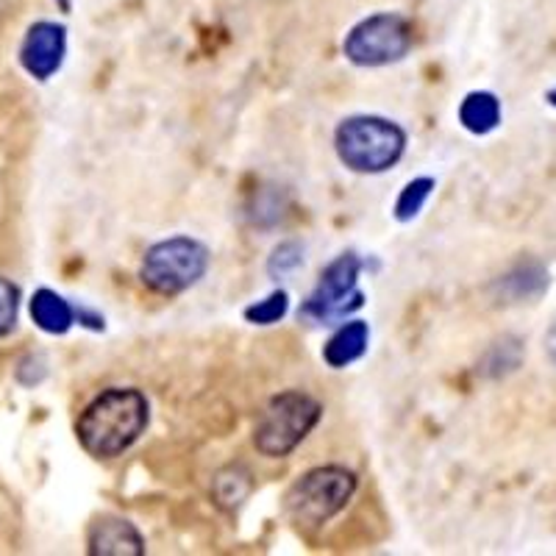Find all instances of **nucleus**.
Here are the masks:
<instances>
[{
	"label": "nucleus",
	"instance_id": "nucleus-20",
	"mask_svg": "<svg viewBox=\"0 0 556 556\" xmlns=\"http://www.w3.org/2000/svg\"><path fill=\"white\" fill-rule=\"evenodd\" d=\"M545 103H548V106H554V109H556V87H551L548 92H545Z\"/></svg>",
	"mask_w": 556,
	"mask_h": 556
},
{
	"label": "nucleus",
	"instance_id": "nucleus-8",
	"mask_svg": "<svg viewBox=\"0 0 556 556\" xmlns=\"http://www.w3.org/2000/svg\"><path fill=\"white\" fill-rule=\"evenodd\" d=\"M67 53V31L51 20H39L26 31V39L20 45V64L28 76L37 81H48L56 76Z\"/></svg>",
	"mask_w": 556,
	"mask_h": 556
},
{
	"label": "nucleus",
	"instance_id": "nucleus-14",
	"mask_svg": "<svg viewBox=\"0 0 556 556\" xmlns=\"http://www.w3.org/2000/svg\"><path fill=\"white\" fill-rule=\"evenodd\" d=\"M251 473L242 465H231V468L220 470L215 479V498L223 509H237L251 495Z\"/></svg>",
	"mask_w": 556,
	"mask_h": 556
},
{
	"label": "nucleus",
	"instance_id": "nucleus-5",
	"mask_svg": "<svg viewBox=\"0 0 556 556\" xmlns=\"http://www.w3.org/2000/svg\"><path fill=\"white\" fill-rule=\"evenodd\" d=\"M208 267V248L192 237H170L148 248L139 276L148 290L159 295H178L203 278Z\"/></svg>",
	"mask_w": 556,
	"mask_h": 556
},
{
	"label": "nucleus",
	"instance_id": "nucleus-6",
	"mask_svg": "<svg viewBox=\"0 0 556 556\" xmlns=\"http://www.w3.org/2000/svg\"><path fill=\"white\" fill-rule=\"evenodd\" d=\"M412 26L401 14H374L348 31L342 51L359 67H384L409 53Z\"/></svg>",
	"mask_w": 556,
	"mask_h": 556
},
{
	"label": "nucleus",
	"instance_id": "nucleus-10",
	"mask_svg": "<svg viewBox=\"0 0 556 556\" xmlns=\"http://www.w3.org/2000/svg\"><path fill=\"white\" fill-rule=\"evenodd\" d=\"M367 340H370V329H367L365 320L342 323L340 329L331 334V340L326 342V348H323V359L334 370H342V367L354 365L356 359L365 356Z\"/></svg>",
	"mask_w": 556,
	"mask_h": 556
},
{
	"label": "nucleus",
	"instance_id": "nucleus-15",
	"mask_svg": "<svg viewBox=\"0 0 556 556\" xmlns=\"http://www.w3.org/2000/svg\"><path fill=\"white\" fill-rule=\"evenodd\" d=\"M431 192H434V178H429V176L412 178L404 190H401L399 201H395V220H401V223L415 220V217L424 212V206H426V201L431 198Z\"/></svg>",
	"mask_w": 556,
	"mask_h": 556
},
{
	"label": "nucleus",
	"instance_id": "nucleus-7",
	"mask_svg": "<svg viewBox=\"0 0 556 556\" xmlns=\"http://www.w3.org/2000/svg\"><path fill=\"white\" fill-rule=\"evenodd\" d=\"M362 262L356 253H342L320 273V281L306 298L304 317L315 323L345 320L356 309L365 306V292L359 290Z\"/></svg>",
	"mask_w": 556,
	"mask_h": 556
},
{
	"label": "nucleus",
	"instance_id": "nucleus-4",
	"mask_svg": "<svg viewBox=\"0 0 556 556\" xmlns=\"http://www.w3.org/2000/svg\"><path fill=\"white\" fill-rule=\"evenodd\" d=\"M356 493V473L342 465H326L304 473L287 490V515L298 526H323L345 509Z\"/></svg>",
	"mask_w": 556,
	"mask_h": 556
},
{
	"label": "nucleus",
	"instance_id": "nucleus-13",
	"mask_svg": "<svg viewBox=\"0 0 556 556\" xmlns=\"http://www.w3.org/2000/svg\"><path fill=\"white\" fill-rule=\"evenodd\" d=\"M551 285V276L540 262H520L501 278V287L513 301H531L540 298Z\"/></svg>",
	"mask_w": 556,
	"mask_h": 556
},
{
	"label": "nucleus",
	"instance_id": "nucleus-12",
	"mask_svg": "<svg viewBox=\"0 0 556 556\" xmlns=\"http://www.w3.org/2000/svg\"><path fill=\"white\" fill-rule=\"evenodd\" d=\"M459 123L476 137L495 131L501 126V101L493 92H470L459 103Z\"/></svg>",
	"mask_w": 556,
	"mask_h": 556
},
{
	"label": "nucleus",
	"instance_id": "nucleus-3",
	"mask_svg": "<svg viewBox=\"0 0 556 556\" xmlns=\"http://www.w3.org/2000/svg\"><path fill=\"white\" fill-rule=\"evenodd\" d=\"M323 415V406L312 399L309 392L287 390L260 415V424L253 429V445L265 456H287L304 443L309 431L315 429Z\"/></svg>",
	"mask_w": 556,
	"mask_h": 556
},
{
	"label": "nucleus",
	"instance_id": "nucleus-1",
	"mask_svg": "<svg viewBox=\"0 0 556 556\" xmlns=\"http://www.w3.org/2000/svg\"><path fill=\"white\" fill-rule=\"evenodd\" d=\"M151 420L148 399L134 387H112L87 404L76 424L78 443L98 459H112L146 434Z\"/></svg>",
	"mask_w": 556,
	"mask_h": 556
},
{
	"label": "nucleus",
	"instance_id": "nucleus-17",
	"mask_svg": "<svg viewBox=\"0 0 556 556\" xmlns=\"http://www.w3.org/2000/svg\"><path fill=\"white\" fill-rule=\"evenodd\" d=\"M17 309H20V290L9 278L0 276V340L12 334L17 326Z\"/></svg>",
	"mask_w": 556,
	"mask_h": 556
},
{
	"label": "nucleus",
	"instance_id": "nucleus-19",
	"mask_svg": "<svg viewBox=\"0 0 556 556\" xmlns=\"http://www.w3.org/2000/svg\"><path fill=\"white\" fill-rule=\"evenodd\" d=\"M545 348H548L551 362H554V365H556V323H554V326H551L548 337H545Z\"/></svg>",
	"mask_w": 556,
	"mask_h": 556
},
{
	"label": "nucleus",
	"instance_id": "nucleus-16",
	"mask_svg": "<svg viewBox=\"0 0 556 556\" xmlns=\"http://www.w3.org/2000/svg\"><path fill=\"white\" fill-rule=\"evenodd\" d=\"M287 309H290V295L285 290H276L265 301H260V304L248 306L245 320L253 323V326H273V323H278L287 315Z\"/></svg>",
	"mask_w": 556,
	"mask_h": 556
},
{
	"label": "nucleus",
	"instance_id": "nucleus-11",
	"mask_svg": "<svg viewBox=\"0 0 556 556\" xmlns=\"http://www.w3.org/2000/svg\"><path fill=\"white\" fill-rule=\"evenodd\" d=\"M31 320L45 334H67L76 323V306H70L59 292L42 287L31 298Z\"/></svg>",
	"mask_w": 556,
	"mask_h": 556
},
{
	"label": "nucleus",
	"instance_id": "nucleus-9",
	"mask_svg": "<svg viewBox=\"0 0 556 556\" xmlns=\"http://www.w3.org/2000/svg\"><path fill=\"white\" fill-rule=\"evenodd\" d=\"M89 554L96 556H139L146 554V540L137 526L123 518L103 515L89 526Z\"/></svg>",
	"mask_w": 556,
	"mask_h": 556
},
{
	"label": "nucleus",
	"instance_id": "nucleus-18",
	"mask_svg": "<svg viewBox=\"0 0 556 556\" xmlns=\"http://www.w3.org/2000/svg\"><path fill=\"white\" fill-rule=\"evenodd\" d=\"M304 262V251L295 242H285L273 251L270 262H267V273L270 276H285V273H292L298 265Z\"/></svg>",
	"mask_w": 556,
	"mask_h": 556
},
{
	"label": "nucleus",
	"instance_id": "nucleus-2",
	"mask_svg": "<svg viewBox=\"0 0 556 556\" xmlns=\"http://www.w3.org/2000/svg\"><path fill=\"white\" fill-rule=\"evenodd\" d=\"M334 148L348 170L376 176L399 165L406 151V131L376 114H356L337 126Z\"/></svg>",
	"mask_w": 556,
	"mask_h": 556
}]
</instances>
